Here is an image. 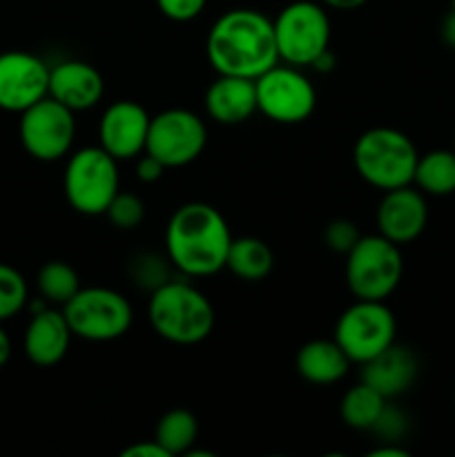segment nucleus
I'll return each mask as SVG.
<instances>
[{
  "label": "nucleus",
  "instance_id": "1",
  "mask_svg": "<svg viewBox=\"0 0 455 457\" xmlns=\"http://www.w3.org/2000/svg\"><path fill=\"white\" fill-rule=\"evenodd\" d=\"M217 74L259 79L279 62L275 25L257 9H230L217 18L205 43Z\"/></svg>",
  "mask_w": 455,
  "mask_h": 457
},
{
  "label": "nucleus",
  "instance_id": "2",
  "mask_svg": "<svg viewBox=\"0 0 455 457\" xmlns=\"http://www.w3.org/2000/svg\"><path fill=\"white\" fill-rule=\"evenodd\" d=\"M232 239L228 221L214 205L190 201L170 217L165 253L181 275L210 277L226 268Z\"/></svg>",
  "mask_w": 455,
  "mask_h": 457
},
{
  "label": "nucleus",
  "instance_id": "3",
  "mask_svg": "<svg viewBox=\"0 0 455 457\" xmlns=\"http://www.w3.org/2000/svg\"><path fill=\"white\" fill-rule=\"evenodd\" d=\"M147 320L159 337L177 346H192L210 337L214 308L199 288L186 279H170L150 293Z\"/></svg>",
  "mask_w": 455,
  "mask_h": 457
},
{
  "label": "nucleus",
  "instance_id": "4",
  "mask_svg": "<svg viewBox=\"0 0 455 457\" xmlns=\"http://www.w3.org/2000/svg\"><path fill=\"white\" fill-rule=\"evenodd\" d=\"M418 159L415 143L393 128L366 129L352 147L357 174L382 192L413 186Z\"/></svg>",
  "mask_w": 455,
  "mask_h": 457
},
{
  "label": "nucleus",
  "instance_id": "5",
  "mask_svg": "<svg viewBox=\"0 0 455 457\" xmlns=\"http://www.w3.org/2000/svg\"><path fill=\"white\" fill-rule=\"evenodd\" d=\"M62 186L67 204L76 212L85 217L105 214L107 205L120 190L119 161L101 145L83 147L67 161Z\"/></svg>",
  "mask_w": 455,
  "mask_h": 457
},
{
  "label": "nucleus",
  "instance_id": "6",
  "mask_svg": "<svg viewBox=\"0 0 455 457\" xmlns=\"http://www.w3.org/2000/svg\"><path fill=\"white\" fill-rule=\"evenodd\" d=\"M401 275L404 262L400 245L382 235H361L346 254V284L357 299L386 302L400 286Z\"/></svg>",
  "mask_w": 455,
  "mask_h": 457
},
{
  "label": "nucleus",
  "instance_id": "7",
  "mask_svg": "<svg viewBox=\"0 0 455 457\" xmlns=\"http://www.w3.org/2000/svg\"><path fill=\"white\" fill-rule=\"evenodd\" d=\"M67 324L74 337L87 342H114L123 337L134 320L132 306L120 293L112 288H80L62 306Z\"/></svg>",
  "mask_w": 455,
  "mask_h": 457
},
{
  "label": "nucleus",
  "instance_id": "8",
  "mask_svg": "<svg viewBox=\"0 0 455 457\" xmlns=\"http://www.w3.org/2000/svg\"><path fill=\"white\" fill-rule=\"evenodd\" d=\"M277 52L285 65H312L330 49V18L312 0H294L272 21Z\"/></svg>",
  "mask_w": 455,
  "mask_h": 457
},
{
  "label": "nucleus",
  "instance_id": "9",
  "mask_svg": "<svg viewBox=\"0 0 455 457\" xmlns=\"http://www.w3.org/2000/svg\"><path fill=\"white\" fill-rule=\"evenodd\" d=\"M397 337V321L384 302L357 299L339 315L335 342L343 348L352 364H364L386 351Z\"/></svg>",
  "mask_w": 455,
  "mask_h": 457
},
{
  "label": "nucleus",
  "instance_id": "10",
  "mask_svg": "<svg viewBox=\"0 0 455 457\" xmlns=\"http://www.w3.org/2000/svg\"><path fill=\"white\" fill-rule=\"evenodd\" d=\"M257 85V107L266 119L281 125H297L310 119L317 107V89L303 71L294 65L270 67Z\"/></svg>",
  "mask_w": 455,
  "mask_h": 457
},
{
  "label": "nucleus",
  "instance_id": "11",
  "mask_svg": "<svg viewBox=\"0 0 455 457\" xmlns=\"http://www.w3.org/2000/svg\"><path fill=\"white\" fill-rule=\"evenodd\" d=\"M208 143V128L199 114L172 107L152 116L145 152L165 168H183L201 156Z\"/></svg>",
  "mask_w": 455,
  "mask_h": 457
},
{
  "label": "nucleus",
  "instance_id": "12",
  "mask_svg": "<svg viewBox=\"0 0 455 457\" xmlns=\"http://www.w3.org/2000/svg\"><path fill=\"white\" fill-rule=\"evenodd\" d=\"M18 132L27 154L38 161H58L74 145V112L52 96H45L21 112Z\"/></svg>",
  "mask_w": 455,
  "mask_h": 457
},
{
  "label": "nucleus",
  "instance_id": "13",
  "mask_svg": "<svg viewBox=\"0 0 455 457\" xmlns=\"http://www.w3.org/2000/svg\"><path fill=\"white\" fill-rule=\"evenodd\" d=\"M52 67L29 52L0 54V110L25 112L49 96Z\"/></svg>",
  "mask_w": 455,
  "mask_h": 457
},
{
  "label": "nucleus",
  "instance_id": "14",
  "mask_svg": "<svg viewBox=\"0 0 455 457\" xmlns=\"http://www.w3.org/2000/svg\"><path fill=\"white\" fill-rule=\"evenodd\" d=\"M152 116L136 101H116L103 112L98 123V145L116 161L136 159L145 152Z\"/></svg>",
  "mask_w": 455,
  "mask_h": 457
},
{
  "label": "nucleus",
  "instance_id": "15",
  "mask_svg": "<svg viewBox=\"0 0 455 457\" xmlns=\"http://www.w3.org/2000/svg\"><path fill=\"white\" fill-rule=\"evenodd\" d=\"M428 223V204L422 190L413 186L384 192L377 208L379 235L397 245L410 244Z\"/></svg>",
  "mask_w": 455,
  "mask_h": 457
},
{
  "label": "nucleus",
  "instance_id": "16",
  "mask_svg": "<svg viewBox=\"0 0 455 457\" xmlns=\"http://www.w3.org/2000/svg\"><path fill=\"white\" fill-rule=\"evenodd\" d=\"M105 94V80L85 61H62L49 70V96L71 112L92 110Z\"/></svg>",
  "mask_w": 455,
  "mask_h": 457
},
{
  "label": "nucleus",
  "instance_id": "17",
  "mask_svg": "<svg viewBox=\"0 0 455 457\" xmlns=\"http://www.w3.org/2000/svg\"><path fill=\"white\" fill-rule=\"evenodd\" d=\"M71 337L74 335H71L62 311L40 308L27 326L22 348L31 364L40 366V369H52L65 360Z\"/></svg>",
  "mask_w": 455,
  "mask_h": 457
},
{
  "label": "nucleus",
  "instance_id": "18",
  "mask_svg": "<svg viewBox=\"0 0 455 457\" xmlns=\"http://www.w3.org/2000/svg\"><path fill=\"white\" fill-rule=\"evenodd\" d=\"M418 370L419 364L415 353L395 342L386 351L361 364L360 382L368 384L386 400H393V397L404 395L413 386V382L418 379Z\"/></svg>",
  "mask_w": 455,
  "mask_h": 457
},
{
  "label": "nucleus",
  "instance_id": "19",
  "mask_svg": "<svg viewBox=\"0 0 455 457\" xmlns=\"http://www.w3.org/2000/svg\"><path fill=\"white\" fill-rule=\"evenodd\" d=\"M205 112L214 123H245L254 112H259L254 79L219 74L205 92Z\"/></svg>",
  "mask_w": 455,
  "mask_h": 457
},
{
  "label": "nucleus",
  "instance_id": "20",
  "mask_svg": "<svg viewBox=\"0 0 455 457\" xmlns=\"http://www.w3.org/2000/svg\"><path fill=\"white\" fill-rule=\"evenodd\" d=\"M351 364L352 361L348 360L343 348L335 342V337L312 339V342L303 344L294 360L297 373L315 386H328V384L343 379Z\"/></svg>",
  "mask_w": 455,
  "mask_h": 457
},
{
  "label": "nucleus",
  "instance_id": "21",
  "mask_svg": "<svg viewBox=\"0 0 455 457\" xmlns=\"http://www.w3.org/2000/svg\"><path fill=\"white\" fill-rule=\"evenodd\" d=\"M272 257L270 245L257 237H239L232 239L230 250H228L226 268L235 277L244 281H261L270 275Z\"/></svg>",
  "mask_w": 455,
  "mask_h": 457
},
{
  "label": "nucleus",
  "instance_id": "22",
  "mask_svg": "<svg viewBox=\"0 0 455 457\" xmlns=\"http://www.w3.org/2000/svg\"><path fill=\"white\" fill-rule=\"evenodd\" d=\"M413 183L424 195L446 196L455 192V150H431L419 156Z\"/></svg>",
  "mask_w": 455,
  "mask_h": 457
},
{
  "label": "nucleus",
  "instance_id": "23",
  "mask_svg": "<svg viewBox=\"0 0 455 457\" xmlns=\"http://www.w3.org/2000/svg\"><path fill=\"white\" fill-rule=\"evenodd\" d=\"M386 402V397L379 395L375 388L360 382L357 386L348 388V391L343 393L342 404H339V413H342L343 424H346L348 428H355V431H370L373 424L377 422L379 413H382Z\"/></svg>",
  "mask_w": 455,
  "mask_h": 457
},
{
  "label": "nucleus",
  "instance_id": "24",
  "mask_svg": "<svg viewBox=\"0 0 455 457\" xmlns=\"http://www.w3.org/2000/svg\"><path fill=\"white\" fill-rule=\"evenodd\" d=\"M199 437V422L187 409H172L159 420L154 440L168 451V455H187Z\"/></svg>",
  "mask_w": 455,
  "mask_h": 457
},
{
  "label": "nucleus",
  "instance_id": "25",
  "mask_svg": "<svg viewBox=\"0 0 455 457\" xmlns=\"http://www.w3.org/2000/svg\"><path fill=\"white\" fill-rule=\"evenodd\" d=\"M38 293L45 302L61 303L65 306L71 297L80 290L79 275L74 268L65 262H47L38 272Z\"/></svg>",
  "mask_w": 455,
  "mask_h": 457
},
{
  "label": "nucleus",
  "instance_id": "26",
  "mask_svg": "<svg viewBox=\"0 0 455 457\" xmlns=\"http://www.w3.org/2000/svg\"><path fill=\"white\" fill-rule=\"evenodd\" d=\"M27 303V281L16 268L0 263V324L12 320Z\"/></svg>",
  "mask_w": 455,
  "mask_h": 457
},
{
  "label": "nucleus",
  "instance_id": "27",
  "mask_svg": "<svg viewBox=\"0 0 455 457\" xmlns=\"http://www.w3.org/2000/svg\"><path fill=\"white\" fill-rule=\"evenodd\" d=\"M170 263H172L170 259L159 257L154 253H141L129 263V275H132L134 284L154 293L156 288H161V286L172 279L170 277Z\"/></svg>",
  "mask_w": 455,
  "mask_h": 457
},
{
  "label": "nucleus",
  "instance_id": "28",
  "mask_svg": "<svg viewBox=\"0 0 455 457\" xmlns=\"http://www.w3.org/2000/svg\"><path fill=\"white\" fill-rule=\"evenodd\" d=\"M105 214L112 226L119 228V230H134L145 219V205H143L141 196L134 195V192L119 190L112 204L107 205Z\"/></svg>",
  "mask_w": 455,
  "mask_h": 457
},
{
  "label": "nucleus",
  "instance_id": "29",
  "mask_svg": "<svg viewBox=\"0 0 455 457\" xmlns=\"http://www.w3.org/2000/svg\"><path fill=\"white\" fill-rule=\"evenodd\" d=\"M370 431L382 442H401L406 433H409V418H406V413L400 406L386 402Z\"/></svg>",
  "mask_w": 455,
  "mask_h": 457
},
{
  "label": "nucleus",
  "instance_id": "30",
  "mask_svg": "<svg viewBox=\"0 0 455 457\" xmlns=\"http://www.w3.org/2000/svg\"><path fill=\"white\" fill-rule=\"evenodd\" d=\"M361 239V232L357 230V223L351 219H335L326 226L324 241L333 253L348 254L355 248L357 241Z\"/></svg>",
  "mask_w": 455,
  "mask_h": 457
},
{
  "label": "nucleus",
  "instance_id": "31",
  "mask_svg": "<svg viewBox=\"0 0 455 457\" xmlns=\"http://www.w3.org/2000/svg\"><path fill=\"white\" fill-rule=\"evenodd\" d=\"M208 0H156V7L161 9L165 18L174 22H187L201 16Z\"/></svg>",
  "mask_w": 455,
  "mask_h": 457
},
{
  "label": "nucleus",
  "instance_id": "32",
  "mask_svg": "<svg viewBox=\"0 0 455 457\" xmlns=\"http://www.w3.org/2000/svg\"><path fill=\"white\" fill-rule=\"evenodd\" d=\"M165 170L168 168H165L159 159H154L152 154L143 152V156L138 159V163H136V177H138V181H143V183H156L161 177H163Z\"/></svg>",
  "mask_w": 455,
  "mask_h": 457
},
{
  "label": "nucleus",
  "instance_id": "33",
  "mask_svg": "<svg viewBox=\"0 0 455 457\" xmlns=\"http://www.w3.org/2000/svg\"><path fill=\"white\" fill-rule=\"evenodd\" d=\"M120 455L123 457H170L168 451H165L156 440L136 442V445L128 446Z\"/></svg>",
  "mask_w": 455,
  "mask_h": 457
},
{
  "label": "nucleus",
  "instance_id": "34",
  "mask_svg": "<svg viewBox=\"0 0 455 457\" xmlns=\"http://www.w3.org/2000/svg\"><path fill=\"white\" fill-rule=\"evenodd\" d=\"M368 455L373 457H409V451L397 446V442H384L379 449H373Z\"/></svg>",
  "mask_w": 455,
  "mask_h": 457
},
{
  "label": "nucleus",
  "instance_id": "35",
  "mask_svg": "<svg viewBox=\"0 0 455 457\" xmlns=\"http://www.w3.org/2000/svg\"><path fill=\"white\" fill-rule=\"evenodd\" d=\"M442 38L449 47L455 49V12H451L442 22Z\"/></svg>",
  "mask_w": 455,
  "mask_h": 457
},
{
  "label": "nucleus",
  "instance_id": "36",
  "mask_svg": "<svg viewBox=\"0 0 455 457\" xmlns=\"http://www.w3.org/2000/svg\"><path fill=\"white\" fill-rule=\"evenodd\" d=\"M326 7L339 9V12H352V9H360L366 0H321Z\"/></svg>",
  "mask_w": 455,
  "mask_h": 457
},
{
  "label": "nucleus",
  "instance_id": "37",
  "mask_svg": "<svg viewBox=\"0 0 455 457\" xmlns=\"http://www.w3.org/2000/svg\"><path fill=\"white\" fill-rule=\"evenodd\" d=\"M9 357H12V339H9V335L4 333V328L0 326V369L7 364Z\"/></svg>",
  "mask_w": 455,
  "mask_h": 457
},
{
  "label": "nucleus",
  "instance_id": "38",
  "mask_svg": "<svg viewBox=\"0 0 455 457\" xmlns=\"http://www.w3.org/2000/svg\"><path fill=\"white\" fill-rule=\"evenodd\" d=\"M451 12H455V0H451Z\"/></svg>",
  "mask_w": 455,
  "mask_h": 457
},
{
  "label": "nucleus",
  "instance_id": "39",
  "mask_svg": "<svg viewBox=\"0 0 455 457\" xmlns=\"http://www.w3.org/2000/svg\"><path fill=\"white\" fill-rule=\"evenodd\" d=\"M453 150H455V138H453Z\"/></svg>",
  "mask_w": 455,
  "mask_h": 457
}]
</instances>
